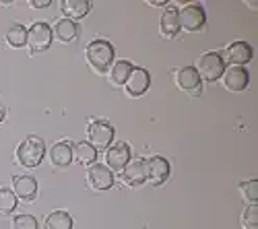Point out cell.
I'll return each instance as SVG.
<instances>
[{
    "instance_id": "6da1fadb",
    "label": "cell",
    "mask_w": 258,
    "mask_h": 229,
    "mask_svg": "<svg viewBox=\"0 0 258 229\" xmlns=\"http://www.w3.org/2000/svg\"><path fill=\"white\" fill-rule=\"evenodd\" d=\"M85 56H87L89 66L95 72L105 74L107 70L112 68V64H114L116 50H114V46L107 39H93L91 44L87 46V52H85Z\"/></svg>"
},
{
    "instance_id": "7a4b0ae2",
    "label": "cell",
    "mask_w": 258,
    "mask_h": 229,
    "mask_svg": "<svg viewBox=\"0 0 258 229\" xmlns=\"http://www.w3.org/2000/svg\"><path fill=\"white\" fill-rule=\"evenodd\" d=\"M17 163L23 165V168H37L41 163V159L46 157V142L39 136H27L25 140L19 142L17 147Z\"/></svg>"
},
{
    "instance_id": "3957f363",
    "label": "cell",
    "mask_w": 258,
    "mask_h": 229,
    "mask_svg": "<svg viewBox=\"0 0 258 229\" xmlns=\"http://www.w3.org/2000/svg\"><path fill=\"white\" fill-rule=\"evenodd\" d=\"M195 68H197L201 81L215 83V81H219V79L223 77L227 64H225L223 54H219V52H207V54H203V56L199 58V62H197Z\"/></svg>"
},
{
    "instance_id": "277c9868",
    "label": "cell",
    "mask_w": 258,
    "mask_h": 229,
    "mask_svg": "<svg viewBox=\"0 0 258 229\" xmlns=\"http://www.w3.org/2000/svg\"><path fill=\"white\" fill-rule=\"evenodd\" d=\"M87 134H89V144L95 149H110L112 147V140L116 136L114 126L107 120H91L89 126H87Z\"/></svg>"
},
{
    "instance_id": "5b68a950",
    "label": "cell",
    "mask_w": 258,
    "mask_h": 229,
    "mask_svg": "<svg viewBox=\"0 0 258 229\" xmlns=\"http://www.w3.org/2000/svg\"><path fill=\"white\" fill-rule=\"evenodd\" d=\"M52 27L44 21H35V23L27 29V46L31 50V54H41L52 46Z\"/></svg>"
},
{
    "instance_id": "8992f818",
    "label": "cell",
    "mask_w": 258,
    "mask_h": 229,
    "mask_svg": "<svg viewBox=\"0 0 258 229\" xmlns=\"http://www.w3.org/2000/svg\"><path fill=\"white\" fill-rule=\"evenodd\" d=\"M180 29L184 31H201L207 25V13L199 3L186 5L182 11H178Z\"/></svg>"
},
{
    "instance_id": "52a82bcc",
    "label": "cell",
    "mask_w": 258,
    "mask_h": 229,
    "mask_svg": "<svg viewBox=\"0 0 258 229\" xmlns=\"http://www.w3.org/2000/svg\"><path fill=\"white\" fill-rule=\"evenodd\" d=\"M145 165H147V182H151L153 186L165 184V180L171 174L169 161L161 155H153L151 159H145Z\"/></svg>"
},
{
    "instance_id": "ba28073f",
    "label": "cell",
    "mask_w": 258,
    "mask_h": 229,
    "mask_svg": "<svg viewBox=\"0 0 258 229\" xmlns=\"http://www.w3.org/2000/svg\"><path fill=\"white\" fill-rule=\"evenodd\" d=\"M114 174H112V170L107 168V165H101V163H95V165H91L89 168V174H87V182H89V186L93 190H99V192H103V190H110L112 186H114Z\"/></svg>"
},
{
    "instance_id": "9c48e42d",
    "label": "cell",
    "mask_w": 258,
    "mask_h": 229,
    "mask_svg": "<svg viewBox=\"0 0 258 229\" xmlns=\"http://www.w3.org/2000/svg\"><path fill=\"white\" fill-rule=\"evenodd\" d=\"M149 87H151V74H149L147 68H133V72L128 74V79L124 83V89L133 97L145 95Z\"/></svg>"
},
{
    "instance_id": "30bf717a",
    "label": "cell",
    "mask_w": 258,
    "mask_h": 229,
    "mask_svg": "<svg viewBox=\"0 0 258 229\" xmlns=\"http://www.w3.org/2000/svg\"><path fill=\"white\" fill-rule=\"evenodd\" d=\"M201 83L203 81H201L195 66H182L176 72V85L188 95H199L201 93Z\"/></svg>"
},
{
    "instance_id": "8fae6325",
    "label": "cell",
    "mask_w": 258,
    "mask_h": 229,
    "mask_svg": "<svg viewBox=\"0 0 258 229\" xmlns=\"http://www.w3.org/2000/svg\"><path fill=\"white\" fill-rule=\"evenodd\" d=\"M105 161H107V168L110 170H116V172H122L128 161H131V144L128 142H116L114 147L107 149L105 153Z\"/></svg>"
},
{
    "instance_id": "7c38bea8",
    "label": "cell",
    "mask_w": 258,
    "mask_h": 229,
    "mask_svg": "<svg viewBox=\"0 0 258 229\" xmlns=\"http://www.w3.org/2000/svg\"><path fill=\"white\" fill-rule=\"evenodd\" d=\"M13 192L17 200L31 202L37 196V180L33 176H15L13 178Z\"/></svg>"
},
{
    "instance_id": "4fadbf2b",
    "label": "cell",
    "mask_w": 258,
    "mask_h": 229,
    "mask_svg": "<svg viewBox=\"0 0 258 229\" xmlns=\"http://www.w3.org/2000/svg\"><path fill=\"white\" fill-rule=\"evenodd\" d=\"M248 83H250V74L244 66H231L229 70L223 72V85L233 93L244 91L248 87Z\"/></svg>"
},
{
    "instance_id": "5bb4252c",
    "label": "cell",
    "mask_w": 258,
    "mask_h": 229,
    "mask_svg": "<svg viewBox=\"0 0 258 229\" xmlns=\"http://www.w3.org/2000/svg\"><path fill=\"white\" fill-rule=\"evenodd\" d=\"M122 180L124 184L133 186V188H139L147 182V165L145 159H137V161H128V165L122 170Z\"/></svg>"
},
{
    "instance_id": "9a60e30c",
    "label": "cell",
    "mask_w": 258,
    "mask_h": 229,
    "mask_svg": "<svg viewBox=\"0 0 258 229\" xmlns=\"http://www.w3.org/2000/svg\"><path fill=\"white\" fill-rule=\"evenodd\" d=\"M73 159H75V153H73L71 140H58L50 149V161L54 163V168H69Z\"/></svg>"
},
{
    "instance_id": "2e32d148",
    "label": "cell",
    "mask_w": 258,
    "mask_h": 229,
    "mask_svg": "<svg viewBox=\"0 0 258 229\" xmlns=\"http://www.w3.org/2000/svg\"><path fill=\"white\" fill-rule=\"evenodd\" d=\"M159 29H161V35L167 37V39H174L178 35L180 19H178V9L174 5H167V9L163 11L161 21H159Z\"/></svg>"
},
{
    "instance_id": "e0dca14e",
    "label": "cell",
    "mask_w": 258,
    "mask_h": 229,
    "mask_svg": "<svg viewBox=\"0 0 258 229\" xmlns=\"http://www.w3.org/2000/svg\"><path fill=\"white\" fill-rule=\"evenodd\" d=\"M254 56L252 48L248 41H231L227 46V60L235 66H244L246 62H250Z\"/></svg>"
},
{
    "instance_id": "ac0fdd59",
    "label": "cell",
    "mask_w": 258,
    "mask_h": 229,
    "mask_svg": "<svg viewBox=\"0 0 258 229\" xmlns=\"http://www.w3.org/2000/svg\"><path fill=\"white\" fill-rule=\"evenodd\" d=\"M91 7L93 5L87 3V0H62V3H60L62 15H67V19H71V21L87 17L89 11H91Z\"/></svg>"
},
{
    "instance_id": "d6986e66",
    "label": "cell",
    "mask_w": 258,
    "mask_h": 229,
    "mask_svg": "<svg viewBox=\"0 0 258 229\" xmlns=\"http://www.w3.org/2000/svg\"><path fill=\"white\" fill-rule=\"evenodd\" d=\"M79 25L75 23V21H71V19H60L58 23L54 25V29H52V33L60 39V41H64V44H69V41H75L77 37H79Z\"/></svg>"
},
{
    "instance_id": "ffe728a7",
    "label": "cell",
    "mask_w": 258,
    "mask_h": 229,
    "mask_svg": "<svg viewBox=\"0 0 258 229\" xmlns=\"http://www.w3.org/2000/svg\"><path fill=\"white\" fill-rule=\"evenodd\" d=\"M73 153H75L77 163H81V165H89V168H91V165H95V161H97V149L91 147L87 140L77 142L75 149H73Z\"/></svg>"
},
{
    "instance_id": "44dd1931",
    "label": "cell",
    "mask_w": 258,
    "mask_h": 229,
    "mask_svg": "<svg viewBox=\"0 0 258 229\" xmlns=\"http://www.w3.org/2000/svg\"><path fill=\"white\" fill-rule=\"evenodd\" d=\"M133 68L135 66H133L131 60H118V62H114L112 68H110V81L114 83V85L122 87L126 83V79H128V74L133 72Z\"/></svg>"
},
{
    "instance_id": "7402d4cb",
    "label": "cell",
    "mask_w": 258,
    "mask_h": 229,
    "mask_svg": "<svg viewBox=\"0 0 258 229\" xmlns=\"http://www.w3.org/2000/svg\"><path fill=\"white\" fill-rule=\"evenodd\" d=\"M75 221L67 211H54L46 217V229H73Z\"/></svg>"
},
{
    "instance_id": "603a6c76",
    "label": "cell",
    "mask_w": 258,
    "mask_h": 229,
    "mask_svg": "<svg viewBox=\"0 0 258 229\" xmlns=\"http://www.w3.org/2000/svg\"><path fill=\"white\" fill-rule=\"evenodd\" d=\"M7 44L11 48H23V46H27V27L21 25V23L11 25L9 31H7Z\"/></svg>"
},
{
    "instance_id": "cb8c5ba5",
    "label": "cell",
    "mask_w": 258,
    "mask_h": 229,
    "mask_svg": "<svg viewBox=\"0 0 258 229\" xmlns=\"http://www.w3.org/2000/svg\"><path fill=\"white\" fill-rule=\"evenodd\" d=\"M17 196L9 188H0V215H11L17 209Z\"/></svg>"
},
{
    "instance_id": "d4e9b609",
    "label": "cell",
    "mask_w": 258,
    "mask_h": 229,
    "mask_svg": "<svg viewBox=\"0 0 258 229\" xmlns=\"http://www.w3.org/2000/svg\"><path fill=\"white\" fill-rule=\"evenodd\" d=\"M240 190H242L244 198H246L250 204H256V200H258V182H256V180L242 182V184H240Z\"/></svg>"
},
{
    "instance_id": "484cf974",
    "label": "cell",
    "mask_w": 258,
    "mask_h": 229,
    "mask_svg": "<svg viewBox=\"0 0 258 229\" xmlns=\"http://www.w3.org/2000/svg\"><path fill=\"white\" fill-rule=\"evenodd\" d=\"M242 225L246 229H256L258 227V206L256 204H248V209L242 215Z\"/></svg>"
},
{
    "instance_id": "4316f807",
    "label": "cell",
    "mask_w": 258,
    "mask_h": 229,
    "mask_svg": "<svg viewBox=\"0 0 258 229\" xmlns=\"http://www.w3.org/2000/svg\"><path fill=\"white\" fill-rule=\"evenodd\" d=\"M37 219L31 215H17L13 219V227L11 229H37Z\"/></svg>"
},
{
    "instance_id": "83f0119b",
    "label": "cell",
    "mask_w": 258,
    "mask_h": 229,
    "mask_svg": "<svg viewBox=\"0 0 258 229\" xmlns=\"http://www.w3.org/2000/svg\"><path fill=\"white\" fill-rule=\"evenodd\" d=\"M52 5V0H31L29 3V7H33V9H48Z\"/></svg>"
},
{
    "instance_id": "f1b7e54d",
    "label": "cell",
    "mask_w": 258,
    "mask_h": 229,
    "mask_svg": "<svg viewBox=\"0 0 258 229\" xmlns=\"http://www.w3.org/2000/svg\"><path fill=\"white\" fill-rule=\"evenodd\" d=\"M151 7H167L169 3H165V0H153V3H149Z\"/></svg>"
},
{
    "instance_id": "f546056e",
    "label": "cell",
    "mask_w": 258,
    "mask_h": 229,
    "mask_svg": "<svg viewBox=\"0 0 258 229\" xmlns=\"http://www.w3.org/2000/svg\"><path fill=\"white\" fill-rule=\"evenodd\" d=\"M5 118H7V110H5V106H3V103H0V124L5 122Z\"/></svg>"
}]
</instances>
